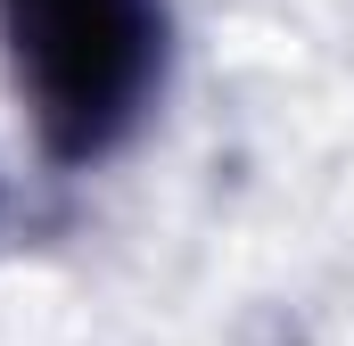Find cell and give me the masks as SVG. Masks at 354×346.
<instances>
[{"label": "cell", "instance_id": "cell-1", "mask_svg": "<svg viewBox=\"0 0 354 346\" xmlns=\"http://www.w3.org/2000/svg\"><path fill=\"white\" fill-rule=\"evenodd\" d=\"M0 58L33 157L91 173L149 132L174 83V0H0Z\"/></svg>", "mask_w": 354, "mask_h": 346}]
</instances>
